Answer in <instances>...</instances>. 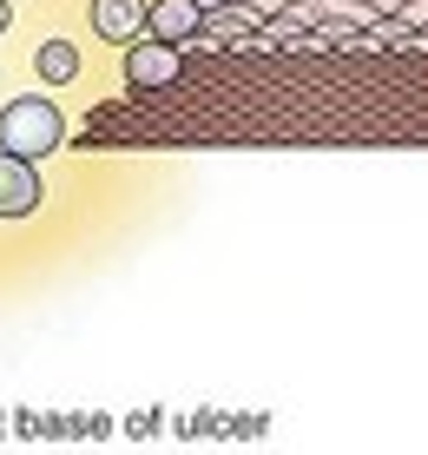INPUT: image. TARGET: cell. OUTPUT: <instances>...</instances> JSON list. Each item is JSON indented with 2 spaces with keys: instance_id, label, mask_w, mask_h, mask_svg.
<instances>
[{
  "instance_id": "5b68a950",
  "label": "cell",
  "mask_w": 428,
  "mask_h": 455,
  "mask_svg": "<svg viewBox=\"0 0 428 455\" xmlns=\"http://www.w3.org/2000/svg\"><path fill=\"white\" fill-rule=\"evenodd\" d=\"M146 20H152L146 0H92V27H99V40H139Z\"/></svg>"
},
{
  "instance_id": "8992f818",
  "label": "cell",
  "mask_w": 428,
  "mask_h": 455,
  "mask_svg": "<svg viewBox=\"0 0 428 455\" xmlns=\"http://www.w3.org/2000/svg\"><path fill=\"white\" fill-rule=\"evenodd\" d=\"M34 67H40V80H53V86H67V80H73V73H79V53H73V46H67V40H46V46H40V60H34Z\"/></svg>"
},
{
  "instance_id": "3957f363",
  "label": "cell",
  "mask_w": 428,
  "mask_h": 455,
  "mask_svg": "<svg viewBox=\"0 0 428 455\" xmlns=\"http://www.w3.org/2000/svg\"><path fill=\"white\" fill-rule=\"evenodd\" d=\"M27 212H40V179L27 159L0 152V218H27Z\"/></svg>"
},
{
  "instance_id": "52a82bcc",
  "label": "cell",
  "mask_w": 428,
  "mask_h": 455,
  "mask_svg": "<svg viewBox=\"0 0 428 455\" xmlns=\"http://www.w3.org/2000/svg\"><path fill=\"white\" fill-rule=\"evenodd\" d=\"M7 20H13V7H7V0H0V34H7Z\"/></svg>"
},
{
  "instance_id": "277c9868",
  "label": "cell",
  "mask_w": 428,
  "mask_h": 455,
  "mask_svg": "<svg viewBox=\"0 0 428 455\" xmlns=\"http://www.w3.org/2000/svg\"><path fill=\"white\" fill-rule=\"evenodd\" d=\"M146 27H152V40L185 46V40L204 27V7H198V0H152V20H146Z\"/></svg>"
},
{
  "instance_id": "6da1fadb",
  "label": "cell",
  "mask_w": 428,
  "mask_h": 455,
  "mask_svg": "<svg viewBox=\"0 0 428 455\" xmlns=\"http://www.w3.org/2000/svg\"><path fill=\"white\" fill-rule=\"evenodd\" d=\"M59 139H67V119H59V106L40 100V92H27V100H13L7 113H0V152H13V159H46Z\"/></svg>"
},
{
  "instance_id": "7a4b0ae2",
  "label": "cell",
  "mask_w": 428,
  "mask_h": 455,
  "mask_svg": "<svg viewBox=\"0 0 428 455\" xmlns=\"http://www.w3.org/2000/svg\"><path fill=\"white\" fill-rule=\"evenodd\" d=\"M178 67H185V60H178L171 40H139L132 53H125V80H132V86H171Z\"/></svg>"
},
{
  "instance_id": "ba28073f",
  "label": "cell",
  "mask_w": 428,
  "mask_h": 455,
  "mask_svg": "<svg viewBox=\"0 0 428 455\" xmlns=\"http://www.w3.org/2000/svg\"><path fill=\"white\" fill-rule=\"evenodd\" d=\"M198 7H204V13H211V7H231V0H198Z\"/></svg>"
}]
</instances>
